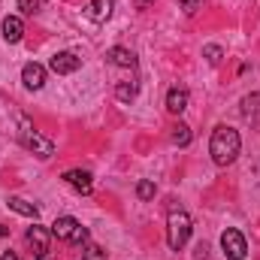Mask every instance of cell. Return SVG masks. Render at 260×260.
<instances>
[{"instance_id":"3","label":"cell","mask_w":260,"mask_h":260,"mask_svg":"<svg viewBox=\"0 0 260 260\" xmlns=\"http://www.w3.org/2000/svg\"><path fill=\"white\" fill-rule=\"evenodd\" d=\"M18 139H21V145L27 148V151H34L40 160H49L52 154H55V145H52V139H46L43 133H37V130L30 127L24 118H21V130H18Z\"/></svg>"},{"instance_id":"15","label":"cell","mask_w":260,"mask_h":260,"mask_svg":"<svg viewBox=\"0 0 260 260\" xmlns=\"http://www.w3.org/2000/svg\"><path fill=\"white\" fill-rule=\"evenodd\" d=\"M257 112H260V97L257 94H248V97L242 100V115H245L248 121L257 124Z\"/></svg>"},{"instance_id":"4","label":"cell","mask_w":260,"mask_h":260,"mask_svg":"<svg viewBox=\"0 0 260 260\" xmlns=\"http://www.w3.org/2000/svg\"><path fill=\"white\" fill-rule=\"evenodd\" d=\"M52 236H58L61 242H73V245H85L88 242V230L73 218V215H61L52 224Z\"/></svg>"},{"instance_id":"12","label":"cell","mask_w":260,"mask_h":260,"mask_svg":"<svg viewBox=\"0 0 260 260\" xmlns=\"http://www.w3.org/2000/svg\"><path fill=\"white\" fill-rule=\"evenodd\" d=\"M112 9H115V3H112V0H91V3H88V9H85V15H88L94 24H103V21H109Z\"/></svg>"},{"instance_id":"14","label":"cell","mask_w":260,"mask_h":260,"mask_svg":"<svg viewBox=\"0 0 260 260\" xmlns=\"http://www.w3.org/2000/svg\"><path fill=\"white\" fill-rule=\"evenodd\" d=\"M6 206L15 212V215H24V218H34L37 221V215H40V209L34 206V203H27V200H21V197H9L6 200Z\"/></svg>"},{"instance_id":"8","label":"cell","mask_w":260,"mask_h":260,"mask_svg":"<svg viewBox=\"0 0 260 260\" xmlns=\"http://www.w3.org/2000/svg\"><path fill=\"white\" fill-rule=\"evenodd\" d=\"M49 67H52V73H58V76H70V73H76V70L82 67V58L73 55V52H58V55L49 61Z\"/></svg>"},{"instance_id":"7","label":"cell","mask_w":260,"mask_h":260,"mask_svg":"<svg viewBox=\"0 0 260 260\" xmlns=\"http://www.w3.org/2000/svg\"><path fill=\"white\" fill-rule=\"evenodd\" d=\"M64 182L73 191H79V194H91V191H94V176H91L88 170H67Z\"/></svg>"},{"instance_id":"6","label":"cell","mask_w":260,"mask_h":260,"mask_svg":"<svg viewBox=\"0 0 260 260\" xmlns=\"http://www.w3.org/2000/svg\"><path fill=\"white\" fill-rule=\"evenodd\" d=\"M49 236H52V230H46L43 224H34V227H27V245H30V251H34V257H46V251H49Z\"/></svg>"},{"instance_id":"20","label":"cell","mask_w":260,"mask_h":260,"mask_svg":"<svg viewBox=\"0 0 260 260\" xmlns=\"http://www.w3.org/2000/svg\"><path fill=\"white\" fill-rule=\"evenodd\" d=\"M203 55L209 58V64H221V58H224V49L212 43V46H206V49H203Z\"/></svg>"},{"instance_id":"11","label":"cell","mask_w":260,"mask_h":260,"mask_svg":"<svg viewBox=\"0 0 260 260\" xmlns=\"http://www.w3.org/2000/svg\"><path fill=\"white\" fill-rule=\"evenodd\" d=\"M21 82H24V88L40 91V88L46 85V67L43 64H24V70H21Z\"/></svg>"},{"instance_id":"22","label":"cell","mask_w":260,"mask_h":260,"mask_svg":"<svg viewBox=\"0 0 260 260\" xmlns=\"http://www.w3.org/2000/svg\"><path fill=\"white\" fill-rule=\"evenodd\" d=\"M197 9H200V0H182V12L185 15H194Z\"/></svg>"},{"instance_id":"18","label":"cell","mask_w":260,"mask_h":260,"mask_svg":"<svg viewBox=\"0 0 260 260\" xmlns=\"http://www.w3.org/2000/svg\"><path fill=\"white\" fill-rule=\"evenodd\" d=\"M82 260H106V251H103L97 242H91V239H88V242L82 245Z\"/></svg>"},{"instance_id":"23","label":"cell","mask_w":260,"mask_h":260,"mask_svg":"<svg viewBox=\"0 0 260 260\" xmlns=\"http://www.w3.org/2000/svg\"><path fill=\"white\" fill-rule=\"evenodd\" d=\"M0 260H21V257H18L15 251H3V257H0Z\"/></svg>"},{"instance_id":"1","label":"cell","mask_w":260,"mask_h":260,"mask_svg":"<svg viewBox=\"0 0 260 260\" xmlns=\"http://www.w3.org/2000/svg\"><path fill=\"white\" fill-rule=\"evenodd\" d=\"M239 148H242V136L239 130L227 127V124H218L212 130V139H209V154L218 167H230L236 157H239Z\"/></svg>"},{"instance_id":"19","label":"cell","mask_w":260,"mask_h":260,"mask_svg":"<svg viewBox=\"0 0 260 260\" xmlns=\"http://www.w3.org/2000/svg\"><path fill=\"white\" fill-rule=\"evenodd\" d=\"M154 194H157V188H154L151 179H142V182L136 185V197H139V200H154Z\"/></svg>"},{"instance_id":"17","label":"cell","mask_w":260,"mask_h":260,"mask_svg":"<svg viewBox=\"0 0 260 260\" xmlns=\"http://www.w3.org/2000/svg\"><path fill=\"white\" fill-rule=\"evenodd\" d=\"M115 97H118L121 103H130V100L136 97V82H118V85H115Z\"/></svg>"},{"instance_id":"10","label":"cell","mask_w":260,"mask_h":260,"mask_svg":"<svg viewBox=\"0 0 260 260\" xmlns=\"http://www.w3.org/2000/svg\"><path fill=\"white\" fill-rule=\"evenodd\" d=\"M106 64L121 67V70H136V55L130 49H124V46H112L106 52Z\"/></svg>"},{"instance_id":"2","label":"cell","mask_w":260,"mask_h":260,"mask_svg":"<svg viewBox=\"0 0 260 260\" xmlns=\"http://www.w3.org/2000/svg\"><path fill=\"white\" fill-rule=\"evenodd\" d=\"M191 230H194L191 215H188L185 209H170V218H167V245H170L173 251H182V248L188 245Z\"/></svg>"},{"instance_id":"5","label":"cell","mask_w":260,"mask_h":260,"mask_svg":"<svg viewBox=\"0 0 260 260\" xmlns=\"http://www.w3.org/2000/svg\"><path fill=\"white\" fill-rule=\"evenodd\" d=\"M221 248H224V257L230 260H245V254H248V242L236 227H227L221 233Z\"/></svg>"},{"instance_id":"21","label":"cell","mask_w":260,"mask_h":260,"mask_svg":"<svg viewBox=\"0 0 260 260\" xmlns=\"http://www.w3.org/2000/svg\"><path fill=\"white\" fill-rule=\"evenodd\" d=\"M18 9H21L24 15H34V12L40 9V0H18Z\"/></svg>"},{"instance_id":"24","label":"cell","mask_w":260,"mask_h":260,"mask_svg":"<svg viewBox=\"0 0 260 260\" xmlns=\"http://www.w3.org/2000/svg\"><path fill=\"white\" fill-rule=\"evenodd\" d=\"M206 251H209V248H206V245H200V248H197V260H206Z\"/></svg>"},{"instance_id":"9","label":"cell","mask_w":260,"mask_h":260,"mask_svg":"<svg viewBox=\"0 0 260 260\" xmlns=\"http://www.w3.org/2000/svg\"><path fill=\"white\" fill-rule=\"evenodd\" d=\"M188 100H191V94H188V88H182V85H173V88L167 91V109H170L173 115H182V112L188 109Z\"/></svg>"},{"instance_id":"16","label":"cell","mask_w":260,"mask_h":260,"mask_svg":"<svg viewBox=\"0 0 260 260\" xmlns=\"http://www.w3.org/2000/svg\"><path fill=\"white\" fill-rule=\"evenodd\" d=\"M191 139H194V133H191L188 124H176V127H173V145L185 148V145H191Z\"/></svg>"},{"instance_id":"13","label":"cell","mask_w":260,"mask_h":260,"mask_svg":"<svg viewBox=\"0 0 260 260\" xmlns=\"http://www.w3.org/2000/svg\"><path fill=\"white\" fill-rule=\"evenodd\" d=\"M0 30H3V40H6V43H18V40L24 37V24H21L18 15H6Z\"/></svg>"},{"instance_id":"25","label":"cell","mask_w":260,"mask_h":260,"mask_svg":"<svg viewBox=\"0 0 260 260\" xmlns=\"http://www.w3.org/2000/svg\"><path fill=\"white\" fill-rule=\"evenodd\" d=\"M0 236H9V227H3V224H0Z\"/></svg>"},{"instance_id":"26","label":"cell","mask_w":260,"mask_h":260,"mask_svg":"<svg viewBox=\"0 0 260 260\" xmlns=\"http://www.w3.org/2000/svg\"><path fill=\"white\" fill-rule=\"evenodd\" d=\"M133 3H136V6H145V3H148V0H133Z\"/></svg>"}]
</instances>
